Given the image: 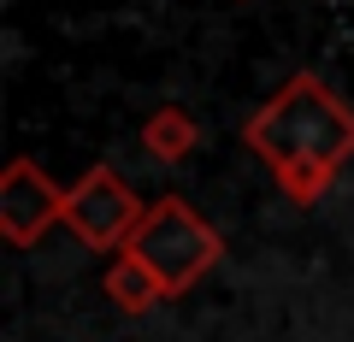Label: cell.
Returning <instances> with one entry per match:
<instances>
[{
	"label": "cell",
	"instance_id": "6da1fadb",
	"mask_svg": "<svg viewBox=\"0 0 354 342\" xmlns=\"http://www.w3.org/2000/svg\"><path fill=\"white\" fill-rule=\"evenodd\" d=\"M248 148L266 160L283 201L313 207L354 153V106L330 95L313 71H295L260 113L248 118Z\"/></svg>",
	"mask_w": 354,
	"mask_h": 342
},
{
	"label": "cell",
	"instance_id": "3957f363",
	"mask_svg": "<svg viewBox=\"0 0 354 342\" xmlns=\"http://www.w3.org/2000/svg\"><path fill=\"white\" fill-rule=\"evenodd\" d=\"M148 207L136 201L124 178H118L113 165H88L83 178L65 189V230H71L83 248H124L130 230L142 225Z\"/></svg>",
	"mask_w": 354,
	"mask_h": 342
},
{
	"label": "cell",
	"instance_id": "8992f818",
	"mask_svg": "<svg viewBox=\"0 0 354 342\" xmlns=\"http://www.w3.org/2000/svg\"><path fill=\"white\" fill-rule=\"evenodd\" d=\"M101 289L113 295V307H118V313H148V307H160V301H165L160 278H153V272L142 266L136 254H124V248H118V260L106 266Z\"/></svg>",
	"mask_w": 354,
	"mask_h": 342
},
{
	"label": "cell",
	"instance_id": "277c9868",
	"mask_svg": "<svg viewBox=\"0 0 354 342\" xmlns=\"http://www.w3.org/2000/svg\"><path fill=\"white\" fill-rule=\"evenodd\" d=\"M48 225H65V189L30 153H18L0 171V236L12 248H30L36 236H48Z\"/></svg>",
	"mask_w": 354,
	"mask_h": 342
},
{
	"label": "cell",
	"instance_id": "7a4b0ae2",
	"mask_svg": "<svg viewBox=\"0 0 354 342\" xmlns=\"http://www.w3.org/2000/svg\"><path fill=\"white\" fill-rule=\"evenodd\" d=\"M124 254H136L142 266L160 278L165 295H189L195 283L218 266L225 242H218V230L207 225L183 195H160V201L142 213V225L130 230Z\"/></svg>",
	"mask_w": 354,
	"mask_h": 342
},
{
	"label": "cell",
	"instance_id": "5b68a950",
	"mask_svg": "<svg viewBox=\"0 0 354 342\" xmlns=\"http://www.w3.org/2000/svg\"><path fill=\"white\" fill-rule=\"evenodd\" d=\"M195 142H201V130H195V118L183 106H153L148 124H142V148L160 165H183L195 153Z\"/></svg>",
	"mask_w": 354,
	"mask_h": 342
}]
</instances>
